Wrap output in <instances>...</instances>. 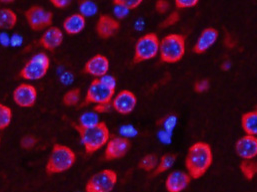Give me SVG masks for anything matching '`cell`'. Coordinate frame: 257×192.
<instances>
[{"mask_svg":"<svg viewBox=\"0 0 257 192\" xmlns=\"http://www.w3.org/2000/svg\"><path fill=\"white\" fill-rule=\"evenodd\" d=\"M213 162L211 146L203 142H198L192 144L186 156L185 166L191 178L198 180L202 178Z\"/></svg>","mask_w":257,"mask_h":192,"instance_id":"cell-1","label":"cell"},{"mask_svg":"<svg viewBox=\"0 0 257 192\" xmlns=\"http://www.w3.org/2000/svg\"><path fill=\"white\" fill-rule=\"evenodd\" d=\"M73 126L79 134L84 150L88 156H91L102 148L110 138L108 126L103 122L88 126L80 124H73Z\"/></svg>","mask_w":257,"mask_h":192,"instance_id":"cell-2","label":"cell"},{"mask_svg":"<svg viewBox=\"0 0 257 192\" xmlns=\"http://www.w3.org/2000/svg\"><path fill=\"white\" fill-rule=\"evenodd\" d=\"M76 162L75 152L68 146L56 144L53 146L45 166L48 176L58 174L70 170Z\"/></svg>","mask_w":257,"mask_h":192,"instance_id":"cell-3","label":"cell"},{"mask_svg":"<svg viewBox=\"0 0 257 192\" xmlns=\"http://www.w3.org/2000/svg\"><path fill=\"white\" fill-rule=\"evenodd\" d=\"M185 50V37L181 34H169L160 41V60L168 64L177 63L183 58Z\"/></svg>","mask_w":257,"mask_h":192,"instance_id":"cell-4","label":"cell"},{"mask_svg":"<svg viewBox=\"0 0 257 192\" xmlns=\"http://www.w3.org/2000/svg\"><path fill=\"white\" fill-rule=\"evenodd\" d=\"M160 40L155 33H148L140 37L134 48L133 63L139 64L151 60L159 53Z\"/></svg>","mask_w":257,"mask_h":192,"instance_id":"cell-5","label":"cell"},{"mask_svg":"<svg viewBox=\"0 0 257 192\" xmlns=\"http://www.w3.org/2000/svg\"><path fill=\"white\" fill-rule=\"evenodd\" d=\"M117 184V174L112 170H103L93 174L85 186V192H111Z\"/></svg>","mask_w":257,"mask_h":192,"instance_id":"cell-6","label":"cell"},{"mask_svg":"<svg viewBox=\"0 0 257 192\" xmlns=\"http://www.w3.org/2000/svg\"><path fill=\"white\" fill-rule=\"evenodd\" d=\"M114 89L107 87L98 78H96L90 83L81 106H85L90 104H100L111 102L114 98Z\"/></svg>","mask_w":257,"mask_h":192,"instance_id":"cell-7","label":"cell"},{"mask_svg":"<svg viewBox=\"0 0 257 192\" xmlns=\"http://www.w3.org/2000/svg\"><path fill=\"white\" fill-rule=\"evenodd\" d=\"M25 17L29 27L34 31L49 28L53 21V13L38 5L31 6L25 12Z\"/></svg>","mask_w":257,"mask_h":192,"instance_id":"cell-8","label":"cell"},{"mask_svg":"<svg viewBox=\"0 0 257 192\" xmlns=\"http://www.w3.org/2000/svg\"><path fill=\"white\" fill-rule=\"evenodd\" d=\"M131 148V142L127 138L113 136L106 144L104 158L107 162L124 158Z\"/></svg>","mask_w":257,"mask_h":192,"instance_id":"cell-9","label":"cell"},{"mask_svg":"<svg viewBox=\"0 0 257 192\" xmlns=\"http://www.w3.org/2000/svg\"><path fill=\"white\" fill-rule=\"evenodd\" d=\"M13 100L20 108H31L37 100V90L30 84H20L13 91Z\"/></svg>","mask_w":257,"mask_h":192,"instance_id":"cell-10","label":"cell"},{"mask_svg":"<svg viewBox=\"0 0 257 192\" xmlns=\"http://www.w3.org/2000/svg\"><path fill=\"white\" fill-rule=\"evenodd\" d=\"M109 67L110 63L108 58L102 54H96L85 63L83 72L99 79L108 73Z\"/></svg>","mask_w":257,"mask_h":192,"instance_id":"cell-11","label":"cell"},{"mask_svg":"<svg viewBox=\"0 0 257 192\" xmlns=\"http://www.w3.org/2000/svg\"><path fill=\"white\" fill-rule=\"evenodd\" d=\"M111 104L115 112L126 116L134 110L137 104V98L131 91L122 90L113 98Z\"/></svg>","mask_w":257,"mask_h":192,"instance_id":"cell-12","label":"cell"},{"mask_svg":"<svg viewBox=\"0 0 257 192\" xmlns=\"http://www.w3.org/2000/svg\"><path fill=\"white\" fill-rule=\"evenodd\" d=\"M235 152L242 160H253L257 156V136L245 134L235 144Z\"/></svg>","mask_w":257,"mask_h":192,"instance_id":"cell-13","label":"cell"},{"mask_svg":"<svg viewBox=\"0 0 257 192\" xmlns=\"http://www.w3.org/2000/svg\"><path fill=\"white\" fill-rule=\"evenodd\" d=\"M119 29V22L109 15H101L96 23V32L101 39H109L113 37Z\"/></svg>","mask_w":257,"mask_h":192,"instance_id":"cell-14","label":"cell"},{"mask_svg":"<svg viewBox=\"0 0 257 192\" xmlns=\"http://www.w3.org/2000/svg\"><path fill=\"white\" fill-rule=\"evenodd\" d=\"M219 36L218 31L215 28L208 27L204 29L199 35L195 45L193 46L192 51L195 54H203L209 50L210 47L214 45Z\"/></svg>","mask_w":257,"mask_h":192,"instance_id":"cell-15","label":"cell"},{"mask_svg":"<svg viewBox=\"0 0 257 192\" xmlns=\"http://www.w3.org/2000/svg\"><path fill=\"white\" fill-rule=\"evenodd\" d=\"M63 42V33L57 27H49L40 37L39 44L48 51H54L61 46Z\"/></svg>","mask_w":257,"mask_h":192,"instance_id":"cell-16","label":"cell"},{"mask_svg":"<svg viewBox=\"0 0 257 192\" xmlns=\"http://www.w3.org/2000/svg\"><path fill=\"white\" fill-rule=\"evenodd\" d=\"M190 182L191 176L188 172H173L167 176L165 186L168 192H181L189 186Z\"/></svg>","mask_w":257,"mask_h":192,"instance_id":"cell-17","label":"cell"},{"mask_svg":"<svg viewBox=\"0 0 257 192\" xmlns=\"http://www.w3.org/2000/svg\"><path fill=\"white\" fill-rule=\"evenodd\" d=\"M48 72V68L34 62L33 60H29L26 62L24 67L20 70L19 76L25 80H40L46 76Z\"/></svg>","mask_w":257,"mask_h":192,"instance_id":"cell-18","label":"cell"},{"mask_svg":"<svg viewBox=\"0 0 257 192\" xmlns=\"http://www.w3.org/2000/svg\"><path fill=\"white\" fill-rule=\"evenodd\" d=\"M86 26V18L80 13H74L68 16L63 22L64 31L69 35L81 33Z\"/></svg>","mask_w":257,"mask_h":192,"instance_id":"cell-19","label":"cell"},{"mask_svg":"<svg viewBox=\"0 0 257 192\" xmlns=\"http://www.w3.org/2000/svg\"><path fill=\"white\" fill-rule=\"evenodd\" d=\"M241 126L246 134L257 136V108L244 114L241 118Z\"/></svg>","mask_w":257,"mask_h":192,"instance_id":"cell-20","label":"cell"},{"mask_svg":"<svg viewBox=\"0 0 257 192\" xmlns=\"http://www.w3.org/2000/svg\"><path fill=\"white\" fill-rule=\"evenodd\" d=\"M17 23L16 13L9 8L0 9V29L11 30Z\"/></svg>","mask_w":257,"mask_h":192,"instance_id":"cell-21","label":"cell"},{"mask_svg":"<svg viewBox=\"0 0 257 192\" xmlns=\"http://www.w3.org/2000/svg\"><path fill=\"white\" fill-rule=\"evenodd\" d=\"M176 158H177V156H176V154H164V156L160 158V160L158 162V164H157L156 168L153 170L151 176H152V178H155V176H159V174H163V172L169 170L173 166V164H175Z\"/></svg>","mask_w":257,"mask_h":192,"instance_id":"cell-22","label":"cell"},{"mask_svg":"<svg viewBox=\"0 0 257 192\" xmlns=\"http://www.w3.org/2000/svg\"><path fill=\"white\" fill-rule=\"evenodd\" d=\"M157 164H158V156L154 154H149L140 160L138 164V168L144 172H150L156 168Z\"/></svg>","mask_w":257,"mask_h":192,"instance_id":"cell-23","label":"cell"},{"mask_svg":"<svg viewBox=\"0 0 257 192\" xmlns=\"http://www.w3.org/2000/svg\"><path fill=\"white\" fill-rule=\"evenodd\" d=\"M240 170L247 180H251L257 174V164L252 160H244L240 164Z\"/></svg>","mask_w":257,"mask_h":192,"instance_id":"cell-24","label":"cell"},{"mask_svg":"<svg viewBox=\"0 0 257 192\" xmlns=\"http://www.w3.org/2000/svg\"><path fill=\"white\" fill-rule=\"evenodd\" d=\"M81 96V90L79 88H74L69 90L62 98V102L65 106H74L78 104Z\"/></svg>","mask_w":257,"mask_h":192,"instance_id":"cell-25","label":"cell"},{"mask_svg":"<svg viewBox=\"0 0 257 192\" xmlns=\"http://www.w3.org/2000/svg\"><path fill=\"white\" fill-rule=\"evenodd\" d=\"M12 120V110L9 106L0 102V130L7 128Z\"/></svg>","mask_w":257,"mask_h":192,"instance_id":"cell-26","label":"cell"},{"mask_svg":"<svg viewBox=\"0 0 257 192\" xmlns=\"http://www.w3.org/2000/svg\"><path fill=\"white\" fill-rule=\"evenodd\" d=\"M79 10L80 14L83 15L85 18L90 17L96 14L97 5L91 0H81L79 2Z\"/></svg>","mask_w":257,"mask_h":192,"instance_id":"cell-27","label":"cell"},{"mask_svg":"<svg viewBox=\"0 0 257 192\" xmlns=\"http://www.w3.org/2000/svg\"><path fill=\"white\" fill-rule=\"evenodd\" d=\"M97 122H99V120H98V116L95 112H85L79 118V124L80 126H93Z\"/></svg>","mask_w":257,"mask_h":192,"instance_id":"cell-28","label":"cell"},{"mask_svg":"<svg viewBox=\"0 0 257 192\" xmlns=\"http://www.w3.org/2000/svg\"><path fill=\"white\" fill-rule=\"evenodd\" d=\"M176 124H177V118L176 116L174 114H169L165 118H163L159 122L158 124H161L163 130H167V132H172V130H174V128L176 126Z\"/></svg>","mask_w":257,"mask_h":192,"instance_id":"cell-29","label":"cell"},{"mask_svg":"<svg viewBox=\"0 0 257 192\" xmlns=\"http://www.w3.org/2000/svg\"><path fill=\"white\" fill-rule=\"evenodd\" d=\"M38 142V138L33 136V134H27V136H24L21 140H20V146L23 148V150H32L36 144Z\"/></svg>","mask_w":257,"mask_h":192,"instance_id":"cell-30","label":"cell"},{"mask_svg":"<svg viewBox=\"0 0 257 192\" xmlns=\"http://www.w3.org/2000/svg\"><path fill=\"white\" fill-rule=\"evenodd\" d=\"M179 19H180L179 13H178L177 11H174V12H172L171 14H169V15L166 17V19H165L164 21H162V22L160 23L159 28H161V29L168 28V27H170V26L176 24V23L179 21Z\"/></svg>","mask_w":257,"mask_h":192,"instance_id":"cell-31","label":"cell"},{"mask_svg":"<svg viewBox=\"0 0 257 192\" xmlns=\"http://www.w3.org/2000/svg\"><path fill=\"white\" fill-rule=\"evenodd\" d=\"M210 88V82L208 79H202V80H198L195 84H194V91L198 94H202L205 93L209 90Z\"/></svg>","mask_w":257,"mask_h":192,"instance_id":"cell-32","label":"cell"},{"mask_svg":"<svg viewBox=\"0 0 257 192\" xmlns=\"http://www.w3.org/2000/svg\"><path fill=\"white\" fill-rule=\"evenodd\" d=\"M31 60H33L34 62H36V63H38V64H40V65H42V66H44L48 69L50 67V60H49L48 56L43 52L35 54L34 56H32Z\"/></svg>","mask_w":257,"mask_h":192,"instance_id":"cell-33","label":"cell"},{"mask_svg":"<svg viewBox=\"0 0 257 192\" xmlns=\"http://www.w3.org/2000/svg\"><path fill=\"white\" fill-rule=\"evenodd\" d=\"M142 1L143 0H113V4L124 6L129 10H131L138 7L142 3Z\"/></svg>","mask_w":257,"mask_h":192,"instance_id":"cell-34","label":"cell"},{"mask_svg":"<svg viewBox=\"0 0 257 192\" xmlns=\"http://www.w3.org/2000/svg\"><path fill=\"white\" fill-rule=\"evenodd\" d=\"M174 1H175L176 7L179 9L194 7L199 2V0H174Z\"/></svg>","mask_w":257,"mask_h":192,"instance_id":"cell-35","label":"cell"},{"mask_svg":"<svg viewBox=\"0 0 257 192\" xmlns=\"http://www.w3.org/2000/svg\"><path fill=\"white\" fill-rule=\"evenodd\" d=\"M170 8V3L167 0H157L155 3V9L158 13L164 14Z\"/></svg>","mask_w":257,"mask_h":192,"instance_id":"cell-36","label":"cell"},{"mask_svg":"<svg viewBox=\"0 0 257 192\" xmlns=\"http://www.w3.org/2000/svg\"><path fill=\"white\" fill-rule=\"evenodd\" d=\"M99 80H100L104 85H106L107 87H109V88H111V89H114V90L116 89L117 83H116V79H115L113 76H110V75L106 74V75H104L103 77L99 78Z\"/></svg>","mask_w":257,"mask_h":192,"instance_id":"cell-37","label":"cell"},{"mask_svg":"<svg viewBox=\"0 0 257 192\" xmlns=\"http://www.w3.org/2000/svg\"><path fill=\"white\" fill-rule=\"evenodd\" d=\"M120 134H122V136L128 138L135 136L137 134V130L132 126H123L120 128Z\"/></svg>","mask_w":257,"mask_h":192,"instance_id":"cell-38","label":"cell"},{"mask_svg":"<svg viewBox=\"0 0 257 192\" xmlns=\"http://www.w3.org/2000/svg\"><path fill=\"white\" fill-rule=\"evenodd\" d=\"M112 104L108 102V104H96L93 108V112H95L96 114H104V112H108L112 110Z\"/></svg>","mask_w":257,"mask_h":192,"instance_id":"cell-39","label":"cell"},{"mask_svg":"<svg viewBox=\"0 0 257 192\" xmlns=\"http://www.w3.org/2000/svg\"><path fill=\"white\" fill-rule=\"evenodd\" d=\"M129 9H127L126 7L124 6H121V5H115L114 7V14L117 18L119 19H122L124 18L127 14H128Z\"/></svg>","mask_w":257,"mask_h":192,"instance_id":"cell-40","label":"cell"},{"mask_svg":"<svg viewBox=\"0 0 257 192\" xmlns=\"http://www.w3.org/2000/svg\"><path fill=\"white\" fill-rule=\"evenodd\" d=\"M158 138H159V140H161V142H163V144H169V142H171V138H172V132H167V130H162L159 132Z\"/></svg>","mask_w":257,"mask_h":192,"instance_id":"cell-41","label":"cell"},{"mask_svg":"<svg viewBox=\"0 0 257 192\" xmlns=\"http://www.w3.org/2000/svg\"><path fill=\"white\" fill-rule=\"evenodd\" d=\"M50 2H51V4H52L53 6H55L56 8H61V9H63V8L68 7V6L71 4L72 0H50Z\"/></svg>","mask_w":257,"mask_h":192,"instance_id":"cell-42","label":"cell"},{"mask_svg":"<svg viewBox=\"0 0 257 192\" xmlns=\"http://www.w3.org/2000/svg\"><path fill=\"white\" fill-rule=\"evenodd\" d=\"M224 45L225 47L229 48V49H233L236 46V41L232 38V36L226 32L225 33V37H224Z\"/></svg>","mask_w":257,"mask_h":192,"instance_id":"cell-43","label":"cell"},{"mask_svg":"<svg viewBox=\"0 0 257 192\" xmlns=\"http://www.w3.org/2000/svg\"><path fill=\"white\" fill-rule=\"evenodd\" d=\"M22 41H23L22 37L18 34H14L10 39V43L12 46H19L22 43Z\"/></svg>","mask_w":257,"mask_h":192,"instance_id":"cell-44","label":"cell"},{"mask_svg":"<svg viewBox=\"0 0 257 192\" xmlns=\"http://www.w3.org/2000/svg\"><path fill=\"white\" fill-rule=\"evenodd\" d=\"M0 42H1L3 45H8V43H10V39H9L8 35L5 34V33L0 34Z\"/></svg>","mask_w":257,"mask_h":192,"instance_id":"cell-45","label":"cell"},{"mask_svg":"<svg viewBox=\"0 0 257 192\" xmlns=\"http://www.w3.org/2000/svg\"><path fill=\"white\" fill-rule=\"evenodd\" d=\"M230 67H231V63L229 60H226L221 64V70H223V71H228L230 69Z\"/></svg>","mask_w":257,"mask_h":192,"instance_id":"cell-46","label":"cell"},{"mask_svg":"<svg viewBox=\"0 0 257 192\" xmlns=\"http://www.w3.org/2000/svg\"><path fill=\"white\" fill-rule=\"evenodd\" d=\"M2 3H12L14 0H0Z\"/></svg>","mask_w":257,"mask_h":192,"instance_id":"cell-47","label":"cell"},{"mask_svg":"<svg viewBox=\"0 0 257 192\" xmlns=\"http://www.w3.org/2000/svg\"><path fill=\"white\" fill-rule=\"evenodd\" d=\"M256 108H257V106H256Z\"/></svg>","mask_w":257,"mask_h":192,"instance_id":"cell-48","label":"cell"}]
</instances>
